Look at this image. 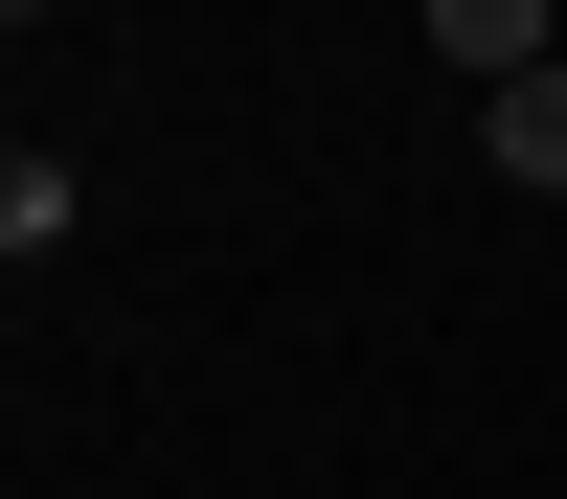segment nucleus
Segmentation results:
<instances>
[{"mask_svg":"<svg viewBox=\"0 0 567 499\" xmlns=\"http://www.w3.org/2000/svg\"><path fill=\"white\" fill-rule=\"evenodd\" d=\"M477 136H499V181H567V69H523V91H477Z\"/></svg>","mask_w":567,"mask_h":499,"instance_id":"obj_2","label":"nucleus"},{"mask_svg":"<svg viewBox=\"0 0 567 499\" xmlns=\"http://www.w3.org/2000/svg\"><path fill=\"white\" fill-rule=\"evenodd\" d=\"M432 45H454V69H477V91H523V69H567V45L523 23V0H432Z\"/></svg>","mask_w":567,"mask_h":499,"instance_id":"obj_1","label":"nucleus"},{"mask_svg":"<svg viewBox=\"0 0 567 499\" xmlns=\"http://www.w3.org/2000/svg\"><path fill=\"white\" fill-rule=\"evenodd\" d=\"M45 227H69V159H23V136H0V250H45Z\"/></svg>","mask_w":567,"mask_h":499,"instance_id":"obj_3","label":"nucleus"}]
</instances>
